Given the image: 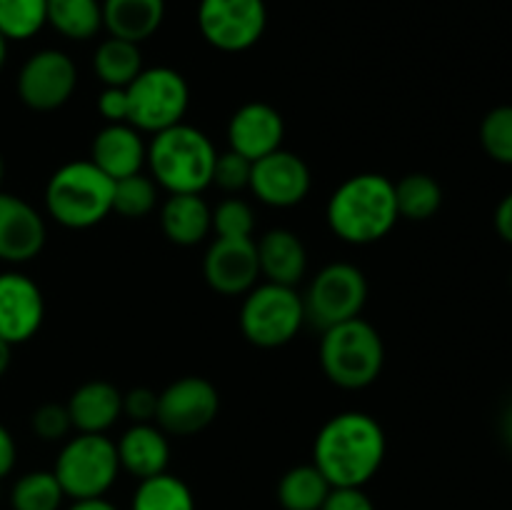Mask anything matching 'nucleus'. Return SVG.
I'll use <instances>...</instances> for the list:
<instances>
[{
	"label": "nucleus",
	"instance_id": "nucleus-1",
	"mask_svg": "<svg viewBox=\"0 0 512 510\" xmlns=\"http://www.w3.org/2000/svg\"><path fill=\"white\" fill-rule=\"evenodd\" d=\"M385 433L378 420L360 410L338 413L320 428L313 465L333 488H363L385 460Z\"/></svg>",
	"mask_w": 512,
	"mask_h": 510
},
{
	"label": "nucleus",
	"instance_id": "nucleus-2",
	"mask_svg": "<svg viewBox=\"0 0 512 510\" xmlns=\"http://www.w3.org/2000/svg\"><path fill=\"white\" fill-rule=\"evenodd\" d=\"M325 218L330 230L345 243H375L385 238L400 218L395 183L380 173L353 175L330 195Z\"/></svg>",
	"mask_w": 512,
	"mask_h": 510
},
{
	"label": "nucleus",
	"instance_id": "nucleus-3",
	"mask_svg": "<svg viewBox=\"0 0 512 510\" xmlns=\"http://www.w3.org/2000/svg\"><path fill=\"white\" fill-rule=\"evenodd\" d=\"M218 153L203 130L178 123L153 135L148 158L160 188L173 193H203L213 185V170Z\"/></svg>",
	"mask_w": 512,
	"mask_h": 510
},
{
	"label": "nucleus",
	"instance_id": "nucleus-4",
	"mask_svg": "<svg viewBox=\"0 0 512 510\" xmlns=\"http://www.w3.org/2000/svg\"><path fill=\"white\" fill-rule=\"evenodd\" d=\"M113 188L98 165L90 160H73L50 175L45 185V208L55 223L65 228H93L113 213Z\"/></svg>",
	"mask_w": 512,
	"mask_h": 510
},
{
	"label": "nucleus",
	"instance_id": "nucleus-5",
	"mask_svg": "<svg viewBox=\"0 0 512 510\" xmlns=\"http://www.w3.org/2000/svg\"><path fill=\"white\" fill-rule=\"evenodd\" d=\"M385 363V345L378 330L358 318L323 330L320 365L330 383L345 390H360L375 383Z\"/></svg>",
	"mask_w": 512,
	"mask_h": 510
},
{
	"label": "nucleus",
	"instance_id": "nucleus-6",
	"mask_svg": "<svg viewBox=\"0 0 512 510\" xmlns=\"http://www.w3.org/2000/svg\"><path fill=\"white\" fill-rule=\"evenodd\" d=\"M53 473L65 498H100L120 475L118 448L105 433H80L63 445Z\"/></svg>",
	"mask_w": 512,
	"mask_h": 510
},
{
	"label": "nucleus",
	"instance_id": "nucleus-7",
	"mask_svg": "<svg viewBox=\"0 0 512 510\" xmlns=\"http://www.w3.org/2000/svg\"><path fill=\"white\" fill-rule=\"evenodd\" d=\"M128 93V125L140 133H160L183 123L190 105V88L173 68H143L125 88Z\"/></svg>",
	"mask_w": 512,
	"mask_h": 510
},
{
	"label": "nucleus",
	"instance_id": "nucleus-8",
	"mask_svg": "<svg viewBox=\"0 0 512 510\" xmlns=\"http://www.w3.org/2000/svg\"><path fill=\"white\" fill-rule=\"evenodd\" d=\"M305 323L303 295L290 285L263 283L245 293L240 330L258 348H280L298 335Z\"/></svg>",
	"mask_w": 512,
	"mask_h": 510
},
{
	"label": "nucleus",
	"instance_id": "nucleus-9",
	"mask_svg": "<svg viewBox=\"0 0 512 510\" xmlns=\"http://www.w3.org/2000/svg\"><path fill=\"white\" fill-rule=\"evenodd\" d=\"M368 300V280L363 270L350 263H330L320 270L303 295L305 320L328 330L345 320L358 318Z\"/></svg>",
	"mask_w": 512,
	"mask_h": 510
},
{
	"label": "nucleus",
	"instance_id": "nucleus-10",
	"mask_svg": "<svg viewBox=\"0 0 512 510\" xmlns=\"http://www.w3.org/2000/svg\"><path fill=\"white\" fill-rule=\"evenodd\" d=\"M268 10L263 0H200L198 28L213 48L243 53L265 33Z\"/></svg>",
	"mask_w": 512,
	"mask_h": 510
},
{
	"label": "nucleus",
	"instance_id": "nucleus-11",
	"mask_svg": "<svg viewBox=\"0 0 512 510\" xmlns=\"http://www.w3.org/2000/svg\"><path fill=\"white\" fill-rule=\"evenodd\" d=\"M218 410V388L200 375H185L158 393L155 420L163 433L195 435L213 423Z\"/></svg>",
	"mask_w": 512,
	"mask_h": 510
},
{
	"label": "nucleus",
	"instance_id": "nucleus-12",
	"mask_svg": "<svg viewBox=\"0 0 512 510\" xmlns=\"http://www.w3.org/2000/svg\"><path fill=\"white\" fill-rule=\"evenodd\" d=\"M78 85V68L63 50H38L18 73V95L28 108L48 113L70 100Z\"/></svg>",
	"mask_w": 512,
	"mask_h": 510
},
{
	"label": "nucleus",
	"instance_id": "nucleus-13",
	"mask_svg": "<svg viewBox=\"0 0 512 510\" xmlns=\"http://www.w3.org/2000/svg\"><path fill=\"white\" fill-rule=\"evenodd\" d=\"M313 185L308 163L290 150H275L255 160L250 170V190L255 198L273 208H293L303 203Z\"/></svg>",
	"mask_w": 512,
	"mask_h": 510
},
{
	"label": "nucleus",
	"instance_id": "nucleus-14",
	"mask_svg": "<svg viewBox=\"0 0 512 510\" xmlns=\"http://www.w3.org/2000/svg\"><path fill=\"white\" fill-rule=\"evenodd\" d=\"M203 275L220 295H245L260 278L253 238H215L203 260Z\"/></svg>",
	"mask_w": 512,
	"mask_h": 510
},
{
	"label": "nucleus",
	"instance_id": "nucleus-15",
	"mask_svg": "<svg viewBox=\"0 0 512 510\" xmlns=\"http://www.w3.org/2000/svg\"><path fill=\"white\" fill-rule=\"evenodd\" d=\"M45 318V300L28 275L0 273V338L10 345L28 343Z\"/></svg>",
	"mask_w": 512,
	"mask_h": 510
},
{
	"label": "nucleus",
	"instance_id": "nucleus-16",
	"mask_svg": "<svg viewBox=\"0 0 512 510\" xmlns=\"http://www.w3.org/2000/svg\"><path fill=\"white\" fill-rule=\"evenodd\" d=\"M43 215L23 198L0 190V260L28 263L45 245Z\"/></svg>",
	"mask_w": 512,
	"mask_h": 510
},
{
	"label": "nucleus",
	"instance_id": "nucleus-17",
	"mask_svg": "<svg viewBox=\"0 0 512 510\" xmlns=\"http://www.w3.org/2000/svg\"><path fill=\"white\" fill-rule=\"evenodd\" d=\"M283 115L268 103H245L233 113L228 123L230 150L248 160H260L283 148Z\"/></svg>",
	"mask_w": 512,
	"mask_h": 510
},
{
	"label": "nucleus",
	"instance_id": "nucleus-18",
	"mask_svg": "<svg viewBox=\"0 0 512 510\" xmlns=\"http://www.w3.org/2000/svg\"><path fill=\"white\" fill-rule=\"evenodd\" d=\"M145 158H148V145L140 138V130L128 123H108L95 135L90 148V163L98 165L110 180L140 173Z\"/></svg>",
	"mask_w": 512,
	"mask_h": 510
},
{
	"label": "nucleus",
	"instance_id": "nucleus-19",
	"mask_svg": "<svg viewBox=\"0 0 512 510\" xmlns=\"http://www.w3.org/2000/svg\"><path fill=\"white\" fill-rule=\"evenodd\" d=\"M115 448H118L120 470L130 473L133 478L145 480L168 470V435L160 428H155L153 423H133L120 435Z\"/></svg>",
	"mask_w": 512,
	"mask_h": 510
},
{
	"label": "nucleus",
	"instance_id": "nucleus-20",
	"mask_svg": "<svg viewBox=\"0 0 512 510\" xmlns=\"http://www.w3.org/2000/svg\"><path fill=\"white\" fill-rule=\"evenodd\" d=\"M70 423L80 433H105L123 415V393L108 380H88L68 400Z\"/></svg>",
	"mask_w": 512,
	"mask_h": 510
},
{
	"label": "nucleus",
	"instance_id": "nucleus-21",
	"mask_svg": "<svg viewBox=\"0 0 512 510\" xmlns=\"http://www.w3.org/2000/svg\"><path fill=\"white\" fill-rule=\"evenodd\" d=\"M258 248V265L260 275L268 278V283L278 285H295L303 280L305 270H308V253L305 245L293 230L273 228L255 243Z\"/></svg>",
	"mask_w": 512,
	"mask_h": 510
},
{
	"label": "nucleus",
	"instance_id": "nucleus-22",
	"mask_svg": "<svg viewBox=\"0 0 512 510\" xmlns=\"http://www.w3.org/2000/svg\"><path fill=\"white\" fill-rule=\"evenodd\" d=\"M160 225L170 243L198 245L213 228V210L200 193H173L160 210Z\"/></svg>",
	"mask_w": 512,
	"mask_h": 510
},
{
	"label": "nucleus",
	"instance_id": "nucleus-23",
	"mask_svg": "<svg viewBox=\"0 0 512 510\" xmlns=\"http://www.w3.org/2000/svg\"><path fill=\"white\" fill-rule=\"evenodd\" d=\"M165 18V0H103V28L113 38L143 43Z\"/></svg>",
	"mask_w": 512,
	"mask_h": 510
},
{
	"label": "nucleus",
	"instance_id": "nucleus-24",
	"mask_svg": "<svg viewBox=\"0 0 512 510\" xmlns=\"http://www.w3.org/2000/svg\"><path fill=\"white\" fill-rule=\"evenodd\" d=\"M93 68L105 88H128L143 70V55H140L138 43L110 35L95 50Z\"/></svg>",
	"mask_w": 512,
	"mask_h": 510
},
{
	"label": "nucleus",
	"instance_id": "nucleus-25",
	"mask_svg": "<svg viewBox=\"0 0 512 510\" xmlns=\"http://www.w3.org/2000/svg\"><path fill=\"white\" fill-rule=\"evenodd\" d=\"M333 485L313 463L295 465L280 478L278 503L283 510H320Z\"/></svg>",
	"mask_w": 512,
	"mask_h": 510
},
{
	"label": "nucleus",
	"instance_id": "nucleus-26",
	"mask_svg": "<svg viewBox=\"0 0 512 510\" xmlns=\"http://www.w3.org/2000/svg\"><path fill=\"white\" fill-rule=\"evenodd\" d=\"M130 510H195L193 490L168 470L153 478L138 480Z\"/></svg>",
	"mask_w": 512,
	"mask_h": 510
},
{
	"label": "nucleus",
	"instance_id": "nucleus-27",
	"mask_svg": "<svg viewBox=\"0 0 512 510\" xmlns=\"http://www.w3.org/2000/svg\"><path fill=\"white\" fill-rule=\"evenodd\" d=\"M48 23L70 40H90L103 28L100 0H48Z\"/></svg>",
	"mask_w": 512,
	"mask_h": 510
},
{
	"label": "nucleus",
	"instance_id": "nucleus-28",
	"mask_svg": "<svg viewBox=\"0 0 512 510\" xmlns=\"http://www.w3.org/2000/svg\"><path fill=\"white\" fill-rule=\"evenodd\" d=\"M395 205L400 218L430 220L443 205V188L428 173H410L395 183Z\"/></svg>",
	"mask_w": 512,
	"mask_h": 510
},
{
	"label": "nucleus",
	"instance_id": "nucleus-29",
	"mask_svg": "<svg viewBox=\"0 0 512 510\" xmlns=\"http://www.w3.org/2000/svg\"><path fill=\"white\" fill-rule=\"evenodd\" d=\"M65 493L53 470H33L15 480L10 490L13 510H60Z\"/></svg>",
	"mask_w": 512,
	"mask_h": 510
},
{
	"label": "nucleus",
	"instance_id": "nucleus-30",
	"mask_svg": "<svg viewBox=\"0 0 512 510\" xmlns=\"http://www.w3.org/2000/svg\"><path fill=\"white\" fill-rule=\"evenodd\" d=\"M48 23V0H0V33L28 40Z\"/></svg>",
	"mask_w": 512,
	"mask_h": 510
},
{
	"label": "nucleus",
	"instance_id": "nucleus-31",
	"mask_svg": "<svg viewBox=\"0 0 512 510\" xmlns=\"http://www.w3.org/2000/svg\"><path fill=\"white\" fill-rule=\"evenodd\" d=\"M155 203H158V185L148 175L135 173L115 180L113 210L123 218H145L153 213Z\"/></svg>",
	"mask_w": 512,
	"mask_h": 510
},
{
	"label": "nucleus",
	"instance_id": "nucleus-32",
	"mask_svg": "<svg viewBox=\"0 0 512 510\" xmlns=\"http://www.w3.org/2000/svg\"><path fill=\"white\" fill-rule=\"evenodd\" d=\"M480 143L495 163L512 165V105H498L480 123Z\"/></svg>",
	"mask_w": 512,
	"mask_h": 510
},
{
	"label": "nucleus",
	"instance_id": "nucleus-33",
	"mask_svg": "<svg viewBox=\"0 0 512 510\" xmlns=\"http://www.w3.org/2000/svg\"><path fill=\"white\" fill-rule=\"evenodd\" d=\"M213 228L218 238H253L255 213L245 200L225 198L213 210Z\"/></svg>",
	"mask_w": 512,
	"mask_h": 510
},
{
	"label": "nucleus",
	"instance_id": "nucleus-34",
	"mask_svg": "<svg viewBox=\"0 0 512 510\" xmlns=\"http://www.w3.org/2000/svg\"><path fill=\"white\" fill-rule=\"evenodd\" d=\"M250 170H253V160L235 150H225V153H218V160H215L213 183L225 193H238V190L250 188Z\"/></svg>",
	"mask_w": 512,
	"mask_h": 510
},
{
	"label": "nucleus",
	"instance_id": "nucleus-35",
	"mask_svg": "<svg viewBox=\"0 0 512 510\" xmlns=\"http://www.w3.org/2000/svg\"><path fill=\"white\" fill-rule=\"evenodd\" d=\"M30 425H33V433L38 435L40 440H63L65 435L70 433V428H73L68 408L58 403L40 405L33 413Z\"/></svg>",
	"mask_w": 512,
	"mask_h": 510
},
{
	"label": "nucleus",
	"instance_id": "nucleus-36",
	"mask_svg": "<svg viewBox=\"0 0 512 510\" xmlns=\"http://www.w3.org/2000/svg\"><path fill=\"white\" fill-rule=\"evenodd\" d=\"M123 413L133 423H153L158 413V393L150 388H133L123 395Z\"/></svg>",
	"mask_w": 512,
	"mask_h": 510
},
{
	"label": "nucleus",
	"instance_id": "nucleus-37",
	"mask_svg": "<svg viewBox=\"0 0 512 510\" xmlns=\"http://www.w3.org/2000/svg\"><path fill=\"white\" fill-rule=\"evenodd\" d=\"M320 510H375V503L363 488H333Z\"/></svg>",
	"mask_w": 512,
	"mask_h": 510
},
{
	"label": "nucleus",
	"instance_id": "nucleus-38",
	"mask_svg": "<svg viewBox=\"0 0 512 510\" xmlns=\"http://www.w3.org/2000/svg\"><path fill=\"white\" fill-rule=\"evenodd\" d=\"M98 110L108 123H128V93H125V88H105L98 98Z\"/></svg>",
	"mask_w": 512,
	"mask_h": 510
},
{
	"label": "nucleus",
	"instance_id": "nucleus-39",
	"mask_svg": "<svg viewBox=\"0 0 512 510\" xmlns=\"http://www.w3.org/2000/svg\"><path fill=\"white\" fill-rule=\"evenodd\" d=\"M15 460H18V445H15L10 430L0 423V480L10 475V470L15 468Z\"/></svg>",
	"mask_w": 512,
	"mask_h": 510
},
{
	"label": "nucleus",
	"instance_id": "nucleus-40",
	"mask_svg": "<svg viewBox=\"0 0 512 510\" xmlns=\"http://www.w3.org/2000/svg\"><path fill=\"white\" fill-rule=\"evenodd\" d=\"M495 230L505 243L512 245V193L505 195L495 208Z\"/></svg>",
	"mask_w": 512,
	"mask_h": 510
},
{
	"label": "nucleus",
	"instance_id": "nucleus-41",
	"mask_svg": "<svg viewBox=\"0 0 512 510\" xmlns=\"http://www.w3.org/2000/svg\"><path fill=\"white\" fill-rule=\"evenodd\" d=\"M68 510H120L118 505L110 503L105 495H100V498H83V500H73V505H70Z\"/></svg>",
	"mask_w": 512,
	"mask_h": 510
},
{
	"label": "nucleus",
	"instance_id": "nucleus-42",
	"mask_svg": "<svg viewBox=\"0 0 512 510\" xmlns=\"http://www.w3.org/2000/svg\"><path fill=\"white\" fill-rule=\"evenodd\" d=\"M10 350H13V345L5 343V340L0 338V378H3L5 370L10 368V358H13V355H10Z\"/></svg>",
	"mask_w": 512,
	"mask_h": 510
},
{
	"label": "nucleus",
	"instance_id": "nucleus-43",
	"mask_svg": "<svg viewBox=\"0 0 512 510\" xmlns=\"http://www.w3.org/2000/svg\"><path fill=\"white\" fill-rule=\"evenodd\" d=\"M5 60H8V38L0 33V70H3Z\"/></svg>",
	"mask_w": 512,
	"mask_h": 510
},
{
	"label": "nucleus",
	"instance_id": "nucleus-44",
	"mask_svg": "<svg viewBox=\"0 0 512 510\" xmlns=\"http://www.w3.org/2000/svg\"><path fill=\"white\" fill-rule=\"evenodd\" d=\"M508 438H510V443H512V408H510V413H508Z\"/></svg>",
	"mask_w": 512,
	"mask_h": 510
},
{
	"label": "nucleus",
	"instance_id": "nucleus-45",
	"mask_svg": "<svg viewBox=\"0 0 512 510\" xmlns=\"http://www.w3.org/2000/svg\"><path fill=\"white\" fill-rule=\"evenodd\" d=\"M3 175H5V163H3V155H0V183H3Z\"/></svg>",
	"mask_w": 512,
	"mask_h": 510
},
{
	"label": "nucleus",
	"instance_id": "nucleus-46",
	"mask_svg": "<svg viewBox=\"0 0 512 510\" xmlns=\"http://www.w3.org/2000/svg\"><path fill=\"white\" fill-rule=\"evenodd\" d=\"M510 280H512V278H510Z\"/></svg>",
	"mask_w": 512,
	"mask_h": 510
}]
</instances>
